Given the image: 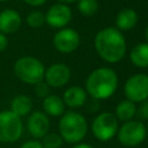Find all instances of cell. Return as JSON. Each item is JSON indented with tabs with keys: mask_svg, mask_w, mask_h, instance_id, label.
<instances>
[{
	"mask_svg": "<svg viewBox=\"0 0 148 148\" xmlns=\"http://www.w3.org/2000/svg\"><path fill=\"white\" fill-rule=\"evenodd\" d=\"M95 49L98 56L106 62H118L126 53V40L120 30L108 27L97 32Z\"/></svg>",
	"mask_w": 148,
	"mask_h": 148,
	"instance_id": "cell-1",
	"label": "cell"
},
{
	"mask_svg": "<svg viewBox=\"0 0 148 148\" xmlns=\"http://www.w3.org/2000/svg\"><path fill=\"white\" fill-rule=\"evenodd\" d=\"M118 87V76L109 67L92 71L86 81V91L95 99H106L114 94Z\"/></svg>",
	"mask_w": 148,
	"mask_h": 148,
	"instance_id": "cell-2",
	"label": "cell"
},
{
	"mask_svg": "<svg viewBox=\"0 0 148 148\" xmlns=\"http://www.w3.org/2000/svg\"><path fill=\"white\" fill-rule=\"evenodd\" d=\"M87 130L88 126L86 118L81 113L74 111L64 113L59 121L60 136L69 143L80 142L84 138Z\"/></svg>",
	"mask_w": 148,
	"mask_h": 148,
	"instance_id": "cell-3",
	"label": "cell"
},
{
	"mask_svg": "<svg viewBox=\"0 0 148 148\" xmlns=\"http://www.w3.org/2000/svg\"><path fill=\"white\" fill-rule=\"evenodd\" d=\"M14 73L18 80L28 84H36L44 80L45 67L34 57H22L14 64Z\"/></svg>",
	"mask_w": 148,
	"mask_h": 148,
	"instance_id": "cell-4",
	"label": "cell"
},
{
	"mask_svg": "<svg viewBox=\"0 0 148 148\" xmlns=\"http://www.w3.org/2000/svg\"><path fill=\"white\" fill-rule=\"evenodd\" d=\"M23 132L22 120L10 110L0 112V141L12 143L17 141Z\"/></svg>",
	"mask_w": 148,
	"mask_h": 148,
	"instance_id": "cell-5",
	"label": "cell"
},
{
	"mask_svg": "<svg viewBox=\"0 0 148 148\" xmlns=\"http://www.w3.org/2000/svg\"><path fill=\"white\" fill-rule=\"evenodd\" d=\"M147 135L146 126L139 120H128L118 130V140L121 145L127 147H135L140 145Z\"/></svg>",
	"mask_w": 148,
	"mask_h": 148,
	"instance_id": "cell-6",
	"label": "cell"
},
{
	"mask_svg": "<svg viewBox=\"0 0 148 148\" xmlns=\"http://www.w3.org/2000/svg\"><path fill=\"white\" fill-rule=\"evenodd\" d=\"M91 131L96 139L108 141L118 131V119L110 112H102L94 119Z\"/></svg>",
	"mask_w": 148,
	"mask_h": 148,
	"instance_id": "cell-7",
	"label": "cell"
},
{
	"mask_svg": "<svg viewBox=\"0 0 148 148\" xmlns=\"http://www.w3.org/2000/svg\"><path fill=\"white\" fill-rule=\"evenodd\" d=\"M127 99L132 102H142L148 98V75L134 74L127 79L124 86Z\"/></svg>",
	"mask_w": 148,
	"mask_h": 148,
	"instance_id": "cell-8",
	"label": "cell"
},
{
	"mask_svg": "<svg viewBox=\"0 0 148 148\" xmlns=\"http://www.w3.org/2000/svg\"><path fill=\"white\" fill-rule=\"evenodd\" d=\"M80 36L76 30L71 28H61L53 37L54 47L61 53H71L77 49Z\"/></svg>",
	"mask_w": 148,
	"mask_h": 148,
	"instance_id": "cell-9",
	"label": "cell"
},
{
	"mask_svg": "<svg viewBox=\"0 0 148 148\" xmlns=\"http://www.w3.org/2000/svg\"><path fill=\"white\" fill-rule=\"evenodd\" d=\"M72 20V10L65 3L51 6L45 14V22L52 28H64Z\"/></svg>",
	"mask_w": 148,
	"mask_h": 148,
	"instance_id": "cell-10",
	"label": "cell"
},
{
	"mask_svg": "<svg viewBox=\"0 0 148 148\" xmlns=\"http://www.w3.org/2000/svg\"><path fill=\"white\" fill-rule=\"evenodd\" d=\"M44 79L50 87L60 88L69 81L71 69L65 64H53L45 71Z\"/></svg>",
	"mask_w": 148,
	"mask_h": 148,
	"instance_id": "cell-11",
	"label": "cell"
},
{
	"mask_svg": "<svg viewBox=\"0 0 148 148\" xmlns=\"http://www.w3.org/2000/svg\"><path fill=\"white\" fill-rule=\"evenodd\" d=\"M27 127L29 133L34 138L39 139L47 134L50 128V120L46 113L42 111H35L29 116L27 121Z\"/></svg>",
	"mask_w": 148,
	"mask_h": 148,
	"instance_id": "cell-12",
	"label": "cell"
},
{
	"mask_svg": "<svg viewBox=\"0 0 148 148\" xmlns=\"http://www.w3.org/2000/svg\"><path fill=\"white\" fill-rule=\"evenodd\" d=\"M21 15L18 12L7 8L0 13V32L2 34H13L18 30L21 25Z\"/></svg>",
	"mask_w": 148,
	"mask_h": 148,
	"instance_id": "cell-13",
	"label": "cell"
},
{
	"mask_svg": "<svg viewBox=\"0 0 148 148\" xmlns=\"http://www.w3.org/2000/svg\"><path fill=\"white\" fill-rule=\"evenodd\" d=\"M62 101L69 108H80L87 101V91L79 86L69 87L64 92Z\"/></svg>",
	"mask_w": 148,
	"mask_h": 148,
	"instance_id": "cell-14",
	"label": "cell"
},
{
	"mask_svg": "<svg viewBox=\"0 0 148 148\" xmlns=\"http://www.w3.org/2000/svg\"><path fill=\"white\" fill-rule=\"evenodd\" d=\"M139 16L136 12L132 8L121 9L116 17V25L118 30H131L138 23Z\"/></svg>",
	"mask_w": 148,
	"mask_h": 148,
	"instance_id": "cell-15",
	"label": "cell"
},
{
	"mask_svg": "<svg viewBox=\"0 0 148 148\" xmlns=\"http://www.w3.org/2000/svg\"><path fill=\"white\" fill-rule=\"evenodd\" d=\"M43 110L53 117L61 116L65 112V103L57 95H47L43 101Z\"/></svg>",
	"mask_w": 148,
	"mask_h": 148,
	"instance_id": "cell-16",
	"label": "cell"
},
{
	"mask_svg": "<svg viewBox=\"0 0 148 148\" xmlns=\"http://www.w3.org/2000/svg\"><path fill=\"white\" fill-rule=\"evenodd\" d=\"M32 109V101L27 95H17L10 103V111L20 118L30 113Z\"/></svg>",
	"mask_w": 148,
	"mask_h": 148,
	"instance_id": "cell-17",
	"label": "cell"
},
{
	"mask_svg": "<svg viewBox=\"0 0 148 148\" xmlns=\"http://www.w3.org/2000/svg\"><path fill=\"white\" fill-rule=\"evenodd\" d=\"M130 57L134 66L140 68L148 67V43H141L135 45L132 49Z\"/></svg>",
	"mask_w": 148,
	"mask_h": 148,
	"instance_id": "cell-18",
	"label": "cell"
},
{
	"mask_svg": "<svg viewBox=\"0 0 148 148\" xmlns=\"http://www.w3.org/2000/svg\"><path fill=\"white\" fill-rule=\"evenodd\" d=\"M136 114V106L135 103L130 101V99H125L121 101L117 106H116V118L118 120L121 121H128L132 120V118Z\"/></svg>",
	"mask_w": 148,
	"mask_h": 148,
	"instance_id": "cell-19",
	"label": "cell"
},
{
	"mask_svg": "<svg viewBox=\"0 0 148 148\" xmlns=\"http://www.w3.org/2000/svg\"><path fill=\"white\" fill-rule=\"evenodd\" d=\"M77 9L84 16H91L98 10L97 0H77Z\"/></svg>",
	"mask_w": 148,
	"mask_h": 148,
	"instance_id": "cell-20",
	"label": "cell"
},
{
	"mask_svg": "<svg viewBox=\"0 0 148 148\" xmlns=\"http://www.w3.org/2000/svg\"><path fill=\"white\" fill-rule=\"evenodd\" d=\"M40 143L43 148H60L62 145V138L57 133H47L43 136V141Z\"/></svg>",
	"mask_w": 148,
	"mask_h": 148,
	"instance_id": "cell-21",
	"label": "cell"
},
{
	"mask_svg": "<svg viewBox=\"0 0 148 148\" xmlns=\"http://www.w3.org/2000/svg\"><path fill=\"white\" fill-rule=\"evenodd\" d=\"M27 23L31 28H39L45 23V15L39 10H34L27 16Z\"/></svg>",
	"mask_w": 148,
	"mask_h": 148,
	"instance_id": "cell-22",
	"label": "cell"
},
{
	"mask_svg": "<svg viewBox=\"0 0 148 148\" xmlns=\"http://www.w3.org/2000/svg\"><path fill=\"white\" fill-rule=\"evenodd\" d=\"M136 114L140 119L148 120V98L140 102L139 108H136Z\"/></svg>",
	"mask_w": 148,
	"mask_h": 148,
	"instance_id": "cell-23",
	"label": "cell"
},
{
	"mask_svg": "<svg viewBox=\"0 0 148 148\" xmlns=\"http://www.w3.org/2000/svg\"><path fill=\"white\" fill-rule=\"evenodd\" d=\"M35 91H36V95L38 97H46L49 95V84L46 82H38L35 84Z\"/></svg>",
	"mask_w": 148,
	"mask_h": 148,
	"instance_id": "cell-24",
	"label": "cell"
},
{
	"mask_svg": "<svg viewBox=\"0 0 148 148\" xmlns=\"http://www.w3.org/2000/svg\"><path fill=\"white\" fill-rule=\"evenodd\" d=\"M21 148H43L42 143L39 141H36V140H32V141H27L24 142Z\"/></svg>",
	"mask_w": 148,
	"mask_h": 148,
	"instance_id": "cell-25",
	"label": "cell"
},
{
	"mask_svg": "<svg viewBox=\"0 0 148 148\" xmlns=\"http://www.w3.org/2000/svg\"><path fill=\"white\" fill-rule=\"evenodd\" d=\"M7 45H8V39H7L6 35L0 32V52L5 51L7 49Z\"/></svg>",
	"mask_w": 148,
	"mask_h": 148,
	"instance_id": "cell-26",
	"label": "cell"
},
{
	"mask_svg": "<svg viewBox=\"0 0 148 148\" xmlns=\"http://www.w3.org/2000/svg\"><path fill=\"white\" fill-rule=\"evenodd\" d=\"M25 3L30 5V6H34V7H37V6H42L43 3L46 2V0H23Z\"/></svg>",
	"mask_w": 148,
	"mask_h": 148,
	"instance_id": "cell-27",
	"label": "cell"
},
{
	"mask_svg": "<svg viewBox=\"0 0 148 148\" xmlns=\"http://www.w3.org/2000/svg\"><path fill=\"white\" fill-rule=\"evenodd\" d=\"M73 148H92V147L90 145H88V143H77Z\"/></svg>",
	"mask_w": 148,
	"mask_h": 148,
	"instance_id": "cell-28",
	"label": "cell"
},
{
	"mask_svg": "<svg viewBox=\"0 0 148 148\" xmlns=\"http://www.w3.org/2000/svg\"><path fill=\"white\" fill-rule=\"evenodd\" d=\"M60 3H72L74 1H77V0H58Z\"/></svg>",
	"mask_w": 148,
	"mask_h": 148,
	"instance_id": "cell-29",
	"label": "cell"
},
{
	"mask_svg": "<svg viewBox=\"0 0 148 148\" xmlns=\"http://www.w3.org/2000/svg\"><path fill=\"white\" fill-rule=\"evenodd\" d=\"M145 37H146V40L148 43V27L146 28V31H145Z\"/></svg>",
	"mask_w": 148,
	"mask_h": 148,
	"instance_id": "cell-30",
	"label": "cell"
},
{
	"mask_svg": "<svg viewBox=\"0 0 148 148\" xmlns=\"http://www.w3.org/2000/svg\"><path fill=\"white\" fill-rule=\"evenodd\" d=\"M0 1H8V0H0Z\"/></svg>",
	"mask_w": 148,
	"mask_h": 148,
	"instance_id": "cell-31",
	"label": "cell"
}]
</instances>
